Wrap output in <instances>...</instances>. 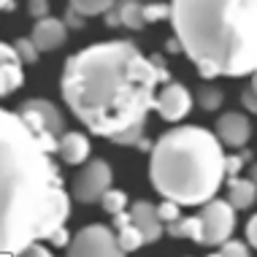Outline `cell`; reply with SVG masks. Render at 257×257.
Returning a JSON list of instances; mask_svg holds the SVG:
<instances>
[{
	"mask_svg": "<svg viewBox=\"0 0 257 257\" xmlns=\"http://www.w3.org/2000/svg\"><path fill=\"white\" fill-rule=\"evenodd\" d=\"M163 81L171 79L160 57H144L133 41H100L65 60L60 89L89 133L114 138L144 127Z\"/></svg>",
	"mask_w": 257,
	"mask_h": 257,
	"instance_id": "cell-1",
	"label": "cell"
},
{
	"mask_svg": "<svg viewBox=\"0 0 257 257\" xmlns=\"http://www.w3.org/2000/svg\"><path fill=\"white\" fill-rule=\"evenodd\" d=\"M246 241H249L252 249H257V214L246 222Z\"/></svg>",
	"mask_w": 257,
	"mask_h": 257,
	"instance_id": "cell-28",
	"label": "cell"
},
{
	"mask_svg": "<svg viewBox=\"0 0 257 257\" xmlns=\"http://www.w3.org/2000/svg\"><path fill=\"white\" fill-rule=\"evenodd\" d=\"M114 227H116V244H119L122 254H130V252H136V249L144 246V235L133 222H130L127 208L119 214H114Z\"/></svg>",
	"mask_w": 257,
	"mask_h": 257,
	"instance_id": "cell-16",
	"label": "cell"
},
{
	"mask_svg": "<svg viewBox=\"0 0 257 257\" xmlns=\"http://www.w3.org/2000/svg\"><path fill=\"white\" fill-rule=\"evenodd\" d=\"M68 254L73 257H116L119 244H116V230L106 225H87L68 241Z\"/></svg>",
	"mask_w": 257,
	"mask_h": 257,
	"instance_id": "cell-8",
	"label": "cell"
},
{
	"mask_svg": "<svg viewBox=\"0 0 257 257\" xmlns=\"http://www.w3.org/2000/svg\"><path fill=\"white\" fill-rule=\"evenodd\" d=\"M179 49L203 79H238L257 68V0H171Z\"/></svg>",
	"mask_w": 257,
	"mask_h": 257,
	"instance_id": "cell-3",
	"label": "cell"
},
{
	"mask_svg": "<svg viewBox=\"0 0 257 257\" xmlns=\"http://www.w3.org/2000/svg\"><path fill=\"white\" fill-rule=\"evenodd\" d=\"M222 100H225V95H222L217 87L206 84V87L198 89V106L203 108V111H217L222 106Z\"/></svg>",
	"mask_w": 257,
	"mask_h": 257,
	"instance_id": "cell-20",
	"label": "cell"
},
{
	"mask_svg": "<svg viewBox=\"0 0 257 257\" xmlns=\"http://www.w3.org/2000/svg\"><path fill=\"white\" fill-rule=\"evenodd\" d=\"M155 108L160 111V116L165 122H182L192 108V95L179 81H165V87L155 98Z\"/></svg>",
	"mask_w": 257,
	"mask_h": 257,
	"instance_id": "cell-9",
	"label": "cell"
},
{
	"mask_svg": "<svg viewBox=\"0 0 257 257\" xmlns=\"http://www.w3.org/2000/svg\"><path fill=\"white\" fill-rule=\"evenodd\" d=\"M179 208H182V206H179L176 200H168V198H163V203L157 206V217L163 219V222H173V219L179 217Z\"/></svg>",
	"mask_w": 257,
	"mask_h": 257,
	"instance_id": "cell-23",
	"label": "cell"
},
{
	"mask_svg": "<svg viewBox=\"0 0 257 257\" xmlns=\"http://www.w3.org/2000/svg\"><path fill=\"white\" fill-rule=\"evenodd\" d=\"M71 217L52 152L17 111L0 108V257L25 254Z\"/></svg>",
	"mask_w": 257,
	"mask_h": 257,
	"instance_id": "cell-2",
	"label": "cell"
},
{
	"mask_svg": "<svg viewBox=\"0 0 257 257\" xmlns=\"http://www.w3.org/2000/svg\"><path fill=\"white\" fill-rule=\"evenodd\" d=\"M111 179H114V171L106 160L95 157L87 160L84 168L76 173L73 187H71V195L79 200V203H100L103 192L111 187Z\"/></svg>",
	"mask_w": 257,
	"mask_h": 257,
	"instance_id": "cell-7",
	"label": "cell"
},
{
	"mask_svg": "<svg viewBox=\"0 0 257 257\" xmlns=\"http://www.w3.org/2000/svg\"><path fill=\"white\" fill-rule=\"evenodd\" d=\"M227 203H230L235 211H246V208L254 206L257 200V184L252 179H241L238 173L235 176H227Z\"/></svg>",
	"mask_w": 257,
	"mask_h": 257,
	"instance_id": "cell-15",
	"label": "cell"
},
{
	"mask_svg": "<svg viewBox=\"0 0 257 257\" xmlns=\"http://www.w3.org/2000/svg\"><path fill=\"white\" fill-rule=\"evenodd\" d=\"M249 176H252V182H254V184H257V163H254V165H252V171H249Z\"/></svg>",
	"mask_w": 257,
	"mask_h": 257,
	"instance_id": "cell-32",
	"label": "cell"
},
{
	"mask_svg": "<svg viewBox=\"0 0 257 257\" xmlns=\"http://www.w3.org/2000/svg\"><path fill=\"white\" fill-rule=\"evenodd\" d=\"M68 3L81 17H98V14H106L116 0H68Z\"/></svg>",
	"mask_w": 257,
	"mask_h": 257,
	"instance_id": "cell-18",
	"label": "cell"
},
{
	"mask_svg": "<svg viewBox=\"0 0 257 257\" xmlns=\"http://www.w3.org/2000/svg\"><path fill=\"white\" fill-rule=\"evenodd\" d=\"M65 19H68V25H71V27H81V19H84V17H81V14H76V11L71 9Z\"/></svg>",
	"mask_w": 257,
	"mask_h": 257,
	"instance_id": "cell-29",
	"label": "cell"
},
{
	"mask_svg": "<svg viewBox=\"0 0 257 257\" xmlns=\"http://www.w3.org/2000/svg\"><path fill=\"white\" fill-rule=\"evenodd\" d=\"M89 152L92 149H89V138L84 133H79V130H65L57 141V152H54V155H60V160L68 165H84L89 160Z\"/></svg>",
	"mask_w": 257,
	"mask_h": 257,
	"instance_id": "cell-14",
	"label": "cell"
},
{
	"mask_svg": "<svg viewBox=\"0 0 257 257\" xmlns=\"http://www.w3.org/2000/svg\"><path fill=\"white\" fill-rule=\"evenodd\" d=\"M25 62L19 60V54L14 46L0 41V100L14 95L25 81Z\"/></svg>",
	"mask_w": 257,
	"mask_h": 257,
	"instance_id": "cell-11",
	"label": "cell"
},
{
	"mask_svg": "<svg viewBox=\"0 0 257 257\" xmlns=\"http://www.w3.org/2000/svg\"><path fill=\"white\" fill-rule=\"evenodd\" d=\"M241 106H244L246 111H252V114H257V92H254L252 87L241 92Z\"/></svg>",
	"mask_w": 257,
	"mask_h": 257,
	"instance_id": "cell-25",
	"label": "cell"
},
{
	"mask_svg": "<svg viewBox=\"0 0 257 257\" xmlns=\"http://www.w3.org/2000/svg\"><path fill=\"white\" fill-rule=\"evenodd\" d=\"M249 76H252V89H254V92H257V68H254V71L249 73Z\"/></svg>",
	"mask_w": 257,
	"mask_h": 257,
	"instance_id": "cell-31",
	"label": "cell"
},
{
	"mask_svg": "<svg viewBox=\"0 0 257 257\" xmlns=\"http://www.w3.org/2000/svg\"><path fill=\"white\" fill-rule=\"evenodd\" d=\"M30 14L36 19L46 17V14H49V0H30Z\"/></svg>",
	"mask_w": 257,
	"mask_h": 257,
	"instance_id": "cell-26",
	"label": "cell"
},
{
	"mask_svg": "<svg viewBox=\"0 0 257 257\" xmlns=\"http://www.w3.org/2000/svg\"><path fill=\"white\" fill-rule=\"evenodd\" d=\"M65 38H68V27L62 19H54V17H41L36 19V25H33V36L30 41L36 44V49L38 52H54V49H60L62 44H65Z\"/></svg>",
	"mask_w": 257,
	"mask_h": 257,
	"instance_id": "cell-12",
	"label": "cell"
},
{
	"mask_svg": "<svg viewBox=\"0 0 257 257\" xmlns=\"http://www.w3.org/2000/svg\"><path fill=\"white\" fill-rule=\"evenodd\" d=\"M225 149L217 133L182 124L163 133L149 152V182L179 206H203L225 184Z\"/></svg>",
	"mask_w": 257,
	"mask_h": 257,
	"instance_id": "cell-4",
	"label": "cell"
},
{
	"mask_svg": "<svg viewBox=\"0 0 257 257\" xmlns=\"http://www.w3.org/2000/svg\"><path fill=\"white\" fill-rule=\"evenodd\" d=\"M130 222L141 230L144 244H155L163 235V219L157 217V206H152L149 200H136L133 206H127Z\"/></svg>",
	"mask_w": 257,
	"mask_h": 257,
	"instance_id": "cell-13",
	"label": "cell"
},
{
	"mask_svg": "<svg viewBox=\"0 0 257 257\" xmlns=\"http://www.w3.org/2000/svg\"><path fill=\"white\" fill-rule=\"evenodd\" d=\"M3 9H6V11H11V9H14V3H11V0H0V11H3Z\"/></svg>",
	"mask_w": 257,
	"mask_h": 257,
	"instance_id": "cell-30",
	"label": "cell"
},
{
	"mask_svg": "<svg viewBox=\"0 0 257 257\" xmlns=\"http://www.w3.org/2000/svg\"><path fill=\"white\" fill-rule=\"evenodd\" d=\"M168 235L203 244V225H200V217H176L173 222H168Z\"/></svg>",
	"mask_w": 257,
	"mask_h": 257,
	"instance_id": "cell-17",
	"label": "cell"
},
{
	"mask_svg": "<svg viewBox=\"0 0 257 257\" xmlns=\"http://www.w3.org/2000/svg\"><path fill=\"white\" fill-rule=\"evenodd\" d=\"M198 217L203 225V246H219L235 230V208L227 200H219L217 195L206 200Z\"/></svg>",
	"mask_w": 257,
	"mask_h": 257,
	"instance_id": "cell-6",
	"label": "cell"
},
{
	"mask_svg": "<svg viewBox=\"0 0 257 257\" xmlns=\"http://www.w3.org/2000/svg\"><path fill=\"white\" fill-rule=\"evenodd\" d=\"M46 241H52L54 246H68V241H71V238H68V230H65V225H62V227H57V230H54V233H52Z\"/></svg>",
	"mask_w": 257,
	"mask_h": 257,
	"instance_id": "cell-27",
	"label": "cell"
},
{
	"mask_svg": "<svg viewBox=\"0 0 257 257\" xmlns=\"http://www.w3.org/2000/svg\"><path fill=\"white\" fill-rule=\"evenodd\" d=\"M100 206L106 208V211L114 217V214H119L127 208V195H124L122 190H114V187H108L106 192H103V198H100Z\"/></svg>",
	"mask_w": 257,
	"mask_h": 257,
	"instance_id": "cell-19",
	"label": "cell"
},
{
	"mask_svg": "<svg viewBox=\"0 0 257 257\" xmlns=\"http://www.w3.org/2000/svg\"><path fill=\"white\" fill-rule=\"evenodd\" d=\"M17 114L30 124V130L41 138V144L54 155V152H57L60 136L65 133V116H62V111L54 106L52 100L30 98L17 108Z\"/></svg>",
	"mask_w": 257,
	"mask_h": 257,
	"instance_id": "cell-5",
	"label": "cell"
},
{
	"mask_svg": "<svg viewBox=\"0 0 257 257\" xmlns=\"http://www.w3.org/2000/svg\"><path fill=\"white\" fill-rule=\"evenodd\" d=\"M244 160H249V152H244V155H225V171H227V176H235V173L241 171V165H244Z\"/></svg>",
	"mask_w": 257,
	"mask_h": 257,
	"instance_id": "cell-24",
	"label": "cell"
},
{
	"mask_svg": "<svg viewBox=\"0 0 257 257\" xmlns=\"http://www.w3.org/2000/svg\"><path fill=\"white\" fill-rule=\"evenodd\" d=\"M217 249H219L222 257H246L249 254V246L246 244H241V241H230V238L222 241Z\"/></svg>",
	"mask_w": 257,
	"mask_h": 257,
	"instance_id": "cell-22",
	"label": "cell"
},
{
	"mask_svg": "<svg viewBox=\"0 0 257 257\" xmlns=\"http://www.w3.org/2000/svg\"><path fill=\"white\" fill-rule=\"evenodd\" d=\"M217 138L222 141V147H230V149H241L249 144L252 138V124H249L246 114L241 111H227L217 119Z\"/></svg>",
	"mask_w": 257,
	"mask_h": 257,
	"instance_id": "cell-10",
	"label": "cell"
},
{
	"mask_svg": "<svg viewBox=\"0 0 257 257\" xmlns=\"http://www.w3.org/2000/svg\"><path fill=\"white\" fill-rule=\"evenodd\" d=\"M14 49H17V54H19V60L25 62V65H33V62L38 60V49H36V44H33L30 38H19L17 44H14Z\"/></svg>",
	"mask_w": 257,
	"mask_h": 257,
	"instance_id": "cell-21",
	"label": "cell"
}]
</instances>
